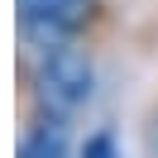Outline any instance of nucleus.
I'll list each match as a JSON object with an SVG mask.
<instances>
[{
  "label": "nucleus",
  "mask_w": 158,
  "mask_h": 158,
  "mask_svg": "<svg viewBox=\"0 0 158 158\" xmlns=\"http://www.w3.org/2000/svg\"><path fill=\"white\" fill-rule=\"evenodd\" d=\"M91 5L96 0H19V29L29 43L48 48V43H62L91 19Z\"/></svg>",
  "instance_id": "2"
},
{
  "label": "nucleus",
  "mask_w": 158,
  "mask_h": 158,
  "mask_svg": "<svg viewBox=\"0 0 158 158\" xmlns=\"http://www.w3.org/2000/svg\"><path fill=\"white\" fill-rule=\"evenodd\" d=\"M81 158H120L115 153V139L110 134H91L86 144H81Z\"/></svg>",
  "instance_id": "4"
},
{
  "label": "nucleus",
  "mask_w": 158,
  "mask_h": 158,
  "mask_svg": "<svg viewBox=\"0 0 158 158\" xmlns=\"http://www.w3.org/2000/svg\"><path fill=\"white\" fill-rule=\"evenodd\" d=\"M19 158H67V125L62 115H43L19 139Z\"/></svg>",
  "instance_id": "3"
},
{
  "label": "nucleus",
  "mask_w": 158,
  "mask_h": 158,
  "mask_svg": "<svg viewBox=\"0 0 158 158\" xmlns=\"http://www.w3.org/2000/svg\"><path fill=\"white\" fill-rule=\"evenodd\" d=\"M91 86H96V67H91V58H86L72 39L39 48L34 101L43 106V115H62V120L77 115V110L91 101Z\"/></svg>",
  "instance_id": "1"
}]
</instances>
